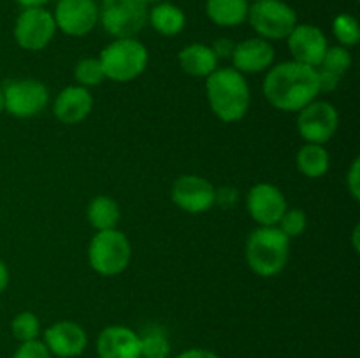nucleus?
I'll return each instance as SVG.
<instances>
[{"label": "nucleus", "mask_w": 360, "mask_h": 358, "mask_svg": "<svg viewBox=\"0 0 360 358\" xmlns=\"http://www.w3.org/2000/svg\"><path fill=\"white\" fill-rule=\"evenodd\" d=\"M262 91L274 109L283 112H299L319 98V79L315 67L288 62L271 67L264 79Z\"/></svg>", "instance_id": "1"}, {"label": "nucleus", "mask_w": 360, "mask_h": 358, "mask_svg": "<svg viewBox=\"0 0 360 358\" xmlns=\"http://www.w3.org/2000/svg\"><path fill=\"white\" fill-rule=\"evenodd\" d=\"M206 98L218 119L236 123L248 112L252 93L245 74L232 67H218L206 77Z\"/></svg>", "instance_id": "2"}, {"label": "nucleus", "mask_w": 360, "mask_h": 358, "mask_svg": "<svg viewBox=\"0 0 360 358\" xmlns=\"http://www.w3.org/2000/svg\"><path fill=\"white\" fill-rule=\"evenodd\" d=\"M245 256L253 274L274 277L287 267L290 239L278 227H259L246 239Z\"/></svg>", "instance_id": "3"}, {"label": "nucleus", "mask_w": 360, "mask_h": 358, "mask_svg": "<svg viewBox=\"0 0 360 358\" xmlns=\"http://www.w3.org/2000/svg\"><path fill=\"white\" fill-rule=\"evenodd\" d=\"M105 79L115 83H130L146 70L150 53L146 46L136 37L115 39L109 42L98 56Z\"/></svg>", "instance_id": "4"}, {"label": "nucleus", "mask_w": 360, "mask_h": 358, "mask_svg": "<svg viewBox=\"0 0 360 358\" xmlns=\"http://www.w3.org/2000/svg\"><path fill=\"white\" fill-rule=\"evenodd\" d=\"M132 246L129 237L118 228L97 232L88 246V263L101 276H118L129 267Z\"/></svg>", "instance_id": "5"}, {"label": "nucleus", "mask_w": 360, "mask_h": 358, "mask_svg": "<svg viewBox=\"0 0 360 358\" xmlns=\"http://www.w3.org/2000/svg\"><path fill=\"white\" fill-rule=\"evenodd\" d=\"M257 37L281 41L290 35L297 25V13L283 0H257L250 4L246 18Z\"/></svg>", "instance_id": "6"}, {"label": "nucleus", "mask_w": 360, "mask_h": 358, "mask_svg": "<svg viewBox=\"0 0 360 358\" xmlns=\"http://www.w3.org/2000/svg\"><path fill=\"white\" fill-rule=\"evenodd\" d=\"M98 23L115 39L136 37L148 23V4L143 0H102Z\"/></svg>", "instance_id": "7"}, {"label": "nucleus", "mask_w": 360, "mask_h": 358, "mask_svg": "<svg viewBox=\"0 0 360 358\" xmlns=\"http://www.w3.org/2000/svg\"><path fill=\"white\" fill-rule=\"evenodd\" d=\"M4 111L20 119L41 114L49 104V91L37 79H11L2 84Z\"/></svg>", "instance_id": "8"}, {"label": "nucleus", "mask_w": 360, "mask_h": 358, "mask_svg": "<svg viewBox=\"0 0 360 358\" xmlns=\"http://www.w3.org/2000/svg\"><path fill=\"white\" fill-rule=\"evenodd\" d=\"M55 18L46 7H27L18 14L14 23V41L25 51H42L55 39Z\"/></svg>", "instance_id": "9"}, {"label": "nucleus", "mask_w": 360, "mask_h": 358, "mask_svg": "<svg viewBox=\"0 0 360 358\" xmlns=\"http://www.w3.org/2000/svg\"><path fill=\"white\" fill-rule=\"evenodd\" d=\"M340 114L330 102L315 98L297 112V132L304 142L326 146L338 132Z\"/></svg>", "instance_id": "10"}, {"label": "nucleus", "mask_w": 360, "mask_h": 358, "mask_svg": "<svg viewBox=\"0 0 360 358\" xmlns=\"http://www.w3.org/2000/svg\"><path fill=\"white\" fill-rule=\"evenodd\" d=\"M56 30L69 37H84L98 23V4L95 0H58L53 11Z\"/></svg>", "instance_id": "11"}, {"label": "nucleus", "mask_w": 360, "mask_h": 358, "mask_svg": "<svg viewBox=\"0 0 360 358\" xmlns=\"http://www.w3.org/2000/svg\"><path fill=\"white\" fill-rule=\"evenodd\" d=\"M171 199L174 206L190 214L210 211L217 202V190L206 178L197 174H185L172 185Z\"/></svg>", "instance_id": "12"}, {"label": "nucleus", "mask_w": 360, "mask_h": 358, "mask_svg": "<svg viewBox=\"0 0 360 358\" xmlns=\"http://www.w3.org/2000/svg\"><path fill=\"white\" fill-rule=\"evenodd\" d=\"M287 207L283 192L271 183H259L246 197V211L259 227H276Z\"/></svg>", "instance_id": "13"}, {"label": "nucleus", "mask_w": 360, "mask_h": 358, "mask_svg": "<svg viewBox=\"0 0 360 358\" xmlns=\"http://www.w3.org/2000/svg\"><path fill=\"white\" fill-rule=\"evenodd\" d=\"M287 44L292 60L309 67H319L329 48L326 34L319 27L309 23L295 25L287 37Z\"/></svg>", "instance_id": "14"}, {"label": "nucleus", "mask_w": 360, "mask_h": 358, "mask_svg": "<svg viewBox=\"0 0 360 358\" xmlns=\"http://www.w3.org/2000/svg\"><path fill=\"white\" fill-rule=\"evenodd\" d=\"M42 343L53 357L76 358L84 353L88 346V336L83 326L70 319L53 323L44 330Z\"/></svg>", "instance_id": "15"}, {"label": "nucleus", "mask_w": 360, "mask_h": 358, "mask_svg": "<svg viewBox=\"0 0 360 358\" xmlns=\"http://www.w3.org/2000/svg\"><path fill=\"white\" fill-rule=\"evenodd\" d=\"M274 58L276 53L273 44L260 37H250L238 42L231 55L232 69L241 74L267 72L274 65Z\"/></svg>", "instance_id": "16"}, {"label": "nucleus", "mask_w": 360, "mask_h": 358, "mask_svg": "<svg viewBox=\"0 0 360 358\" xmlns=\"http://www.w3.org/2000/svg\"><path fill=\"white\" fill-rule=\"evenodd\" d=\"M94 111V97L90 90L79 84H70L56 95L53 102V112L63 125L83 123Z\"/></svg>", "instance_id": "17"}, {"label": "nucleus", "mask_w": 360, "mask_h": 358, "mask_svg": "<svg viewBox=\"0 0 360 358\" xmlns=\"http://www.w3.org/2000/svg\"><path fill=\"white\" fill-rule=\"evenodd\" d=\"M98 358H141V336L125 325H109L97 337Z\"/></svg>", "instance_id": "18"}, {"label": "nucleus", "mask_w": 360, "mask_h": 358, "mask_svg": "<svg viewBox=\"0 0 360 358\" xmlns=\"http://www.w3.org/2000/svg\"><path fill=\"white\" fill-rule=\"evenodd\" d=\"M179 65L186 74L193 77H207L218 69V56L211 46L202 42H193L185 46L178 55Z\"/></svg>", "instance_id": "19"}, {"label": "nucleus", "mask_w": 360, "mask_h": 358, "mask_svg": "<svg viewBox=\"0 0 360 358\" xmlns=\"http://www.w3.org/2000/svg\"><path fill=\"white\" fill-rule=\"evenodd\" d=\"M148 23L157 34L164 37H174L181 34L186 25V16L178 6L171 2H158L148 9Z\"/></svg>", "instance_id": "20"}, {"label": "nucleus", "mask_w": 360, "mask_h": 358, "mask_svg": "<svg viewBox=\"0 0 360 358\" xmlns=\"http://www.w3.org/2000/svg\"><path fill=\"white\" fill-rule=\"evenodd\" d=\"M246 0H206V14L214 25L224 28L239 27L248 18Z\"/></svg>", "instance_id": "21"}, {"label": "nucleus", "mask_w": 360, "mask_h": 358, "mask_svg": "<svg viewBox=\"0 0 360 358\" xmlns=\"http://www.w3.org/2000/svg\"><path fill=\"white\" fill-rule=\"evenodd\" d=\"M295 165L302 175L309 179H320L327 174L330 167L329 151L322 144L306 142L295 157Z\"/></svg>", "instance_id": "22"}, {"label": "nucleus", "mask_w": 360, "mask_h": 358, "mask_svg": "<svg viewBox=\"0 0 360 358\" xmlns=\"http://www.w3.org/2000/svg\"><path fill=\"white\" fill-rule=\"evenodd\" d=\"M86 216L91 227L97 232H102L116 228L122 213H120V206L115 199L108 195H98L88 206Z\"/></svg>", "instance_id": "23"}, {"label": "nucleus", "mask_w": 360, "mask_h": 358, "mask_svg": "<svg viewBox=\"0 0 360 358\" xmlns=\"http://www.w3.org/2000/svg\"><path fill=\"white\" fill-rule=\"evenodd\" d=\"M333 34L343 48H354L360 41L359 20L354 14L341 13L333 21Z\"/></svg>", "instance_id": "24"}, {"label": "nucleus", "mask_w": 360, "mask_h": 358, "mask_svg": "<svg viewBox=\"0 0 360 358\" xmlns=\"http://www.w3.org/2000/svg\"><path fill=\"white\" fill-rule=\"evenodd\" d=\"M74 79L76 84L84 88H94L98 86L101 83L105 81L104 69H102V63L98 58H83L76 63L74 67Z\"/></svg>", "instance_id": "25"}, {"label": "nucleus", "mask_w": 360, "mask_h": 358, "mask_svg": "<svg viewBox=\"0 0 360 358\" xmlns=\"http://www.w3.org/2000/svg\"><path fill=\"white\" fill-rule=\"evenodd\" d=\"M11 332L20 343H28V340L39 339L41 333V321L37 314L32 311H21L11 321Z\"/></svg>", "instance_id": "26"}, {"label": "nucleus", "mask_w": 360, "mask_h": 358, "mask_svg": "<svg viewBox=\"0 0 360 358\" xmlns=\"http://www.w3.org/2000/svg\"><path fill=\"white\" fill-rule=\"evenodd\" d=\"M171 343L160 330H150L141 336V358H169Z\"/></svg>", "instance_id": "27"}, {"label": "nucleus", "mask_w": 360, "mask_h": 358, "mask_svg": "<svg viewBox=\"0 0 360 358\" xmlns=\"http://www.w3.org/2000/svg\"><path fill=\"white\" fill-rule=\"evenodd\" d=\"M319 67H323V69L343 77V74H347L352 67V53L348 51V48H343L340 44L329 46Z\"/></svg>", "instance_id": "28"}, {"label": "nucleus", "mask_w": 360, "mask_h": 358, "mask_svg": "<svg viewBox=\"0 0 360 358\" xmlns=\"http://www.w3.org/2000/svg\"><path fill=\"white\" fill-rule=\"evenodd\" d=\"M288 239L299 237V235L304 234L306 227H308V216L302 209H297V207H287V211L283 213V216L280 218L276 225Z\"/></svg>", "instance_id": "29"}, {"label": "nucleus", "mask_w": 360, "mask_h": 358, "mask_svg": "<svg viewBox=\"0 0 360 358\" xmlns=\"http://www.w3.org/2000/svg\"><path fill=\"white\" fill-rule=\"evenodd\" d=\"M13 358H53L49 350L42 340H28V343H21L18 350L14 351Z\"/></svg>", "instance_id": "30"}, {"label": "nucleus", "mask_w": 360, "mask_h": 358, "mask_svg": "<svg viewBox=\"0 0 360 358\" xmlns=\"http://www.w3.org/2000/svg\"><path fill=\"white\" fill-rule=\"evenodd\" d=\"M316 70V79H319V90L320 93H329V91H334L340 84L341 77L338 74L330 72V70L323 69V67H315Z\"/></svg>", "instance_id": "31"}, {"label": "nucleus", "mask_w": 360, "mask_h": 358, "mask_svg": "<svg viewBox=\"0 0 360 358\" xmlns=\"http://www.w3.org/2000/svg\"><path fill=\"white\" fill-rule=\"evenodd\" d=\"M347 188L355 200H360V158H354L347 172Z\"/></svg>", "instance_id": "32"}, {"label": "nucleus", "mask_w": 360, "mask_h": 358, "mask_svg": "<svg viewBox=\"0 0 360 358\" xmlns=\"http://www.w3.org/2000/svg\"><path fill=\"white\" fill-rule=\"evenodd\" d=\"M234 46L236 44L231 41V39H218V41L211 46V49H213L214 55L218 56V60L231 58L232 51H234Z\"/></svg>", "instance_id": "33"}, {"label": "nucleus", "mask_w": 360, "mask_h": 358, "mask_svg": "<svg viewBox=\"0 0 360 358\" xmlns=\"http://www.w3.org/2000/svg\"><path fill=\"white\" fill-rule=\"evenodd\" d=\"M176 358H220L214 351L204 350V347H192V350H186L183 353H179Z\"/></svg>", "instance_id": "34"}, {"label": "nucleus", "mask_w": 360, "mask_h": 358, "mask_svg": "<svg viewBox=\"0 0 360 358\" xmlns=\"http://www.w3.org/2000/svg\"><path fill=\"white\" fill-rule=\"evenodd\" d=\"M7 284H9V269L4 263V260H0V293L6 291Z\"/></svg>", "instance_id": "35"}, {"label": "nucleus", "mask_w": 360, "mask_h": 358, "mask_svg": "<svg viewBox=\"0 0 360 358\" xmlns=\"http://www.w3.org/2000/svg\"><path fill=\"white\" fill-rule=\"evenodd\" d=\"M16 2L20 4L23 9H27V7H44L49 0H16Z\"/></svg>", "instance_id": "36"}, {"label": "nucleus", "mask_w": 360, "mask_h": 358, "mask_svg": "<svg viewBox=\"0 0 360 358\" xmlns=\"http://www.w3.org/2000/svg\"><path fill=\"white\" fill-rule=\"evenodd\" d=\"M359 232H360V228H359V225L357 227L354 228V248H355V251H359Z\"/></svg>", "instance_id": "37"}, {"label": "nucleus", "mask_w": 360, "mask_h": 358, "mask_svg": "<svg viewBox=\"0 0 360 358\" xmlns=\"http://www.w3.org/2000/svg\"><path fill=\"white\" fill-rule=\"evenodd\" d=\"M0 112H4V91H2V86H0Z\"/></svg>", "instance_id": "38"}, {"label": "nucleus", "mask_w": 360, "mask_h": 358, "mask_svg": "<svg viewBox=\"0 0 360 358\" xmlns=\"http://www.w3.org/2000/svg\"><path fill=\"white\" fill-rule=\"evenodd\" d=\"M143 2H144V4H148V6H150V4H153V6H155V4L164 2V0H143Z\"/></svg>", "instance_id": "39"}, {"label": "nucleus", "mask_w": 360, "mask_h": 358, "mask_svg": "<svg viewBox=\"0 0 360 358\" xmlns=\"http://www.w3.org/2000/svg\"><path fill=\"white\" fill-rule=\"evenodd\" d=\"M246 2H248V4H253V2H257V0H246Z\"/></svg>", "instance_id": "40"}]
</instances>
